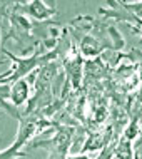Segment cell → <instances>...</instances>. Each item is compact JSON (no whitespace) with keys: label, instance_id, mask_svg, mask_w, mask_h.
I'll return each mask as SVG.
<instances>
[{"label":"cell","instance_id":"3","mask_svg":"<svg viewBox=\"0 0 142 159\" xmlns=\"http://www.w3.org/2000/svg\"><path fill=\"white\" fill-rule=\"evenodd\" d=\"M30 97V84L29 80L25 79H20V80H15V82L10 84V101L12 104H14L17 109H19L20 106H24L25 102L29 101Z\"/></svg>","mask_w":142,"mask_h":159},{"label":"cell","instance_id":"12","mask_svg":"<svg viewBox=\"0 0 142 159\" xmlns=\"http://www.w3.org/2000/svg\"><path fill=\"white\" fill-rule=\"evenodd\" d=\"M65 159H92L89 154H69Z\"/></svg>","mask_w":142,"mask_h":159},{"label":"cell","instance_id":"4","mask_svg":"<svg viewBox=\"0 0 142 159\" xmlns=\"http://www.w3.org/2000/svg\"><path fill=\"white\" fill-rule=\"evenodd\" d=\"M105 50V45H102L97 39H94L92 35H84L82 40L79 44V52L80 55L87 59H97L99 55Z\"/></svg>","mask_w":142,"mask_h":159},{"label":"cell","instance_id":"8","mask_svg":"<svg viewBox=\"0 0 142 159\" xmlns=\"http://www.w3.org/2000/svg\"><path fill=\"white\" fill-rule=\"evenodd\" d=\"M119 5L129 14H132L135 19L142 20V2H119Z\"/></svg>","mask_w":142,"mask_h":159},{"label":"cell","instance_id":"2","mask_svg":"<svg viewBox=\"0 0 142 159\" xmlns=\"http://www.w3.org/2000/svg\"><path fill=\"white\" fill-rule=\"evenodd\" d=\"M64 69H65L67 80L70 82L72 89L79 91L82 85V74H84V61L80 52H75L74 55L64 59Z\"/></svg>","mask_w":142,"mask_h":159},{"label":"cell","instance_id":"7","mask_svg":"<svg viewBox=\"0 0 142 159\" xmlns=\"http://www.w3.org/2000/svg\"><path fill=\"white\" fill-rule=\"evenodd\" d=\"M24 156H25V152L22 151V146H19L17 143H12V146L0 151V159H17V157H24Z\"/></svg>","mask_w":142,"mask_h":159},{"label":"cell","instance_id":"9","mask_svg":"<svg viewBox=\"0 0 142 159\" xmlns=\"http://www.w3.org/2000/svg\"><path fill=\"white\" fill-rule=\"evenodd\" d=\"M109 34L110 37L114 39V50H119L124 47V40H122V35L119 34V30L115 27H109Z\"/></svg>","mask_w":142,"mask_h":159},{"label":"cell","instance_id":"10","mask_svg":"<svg viewBox=\"0 0 142 159\" xmlns=\"http://www.w3.org/2000/svg\"><path fill=\"white\" fill-rule=\"evenodd\" d=\"M114 144H115V141H112L109 146H105V148L99 152V156L95 159H112L114 157Z\"/></svg>","mask_w":142,"mask_h":159},{"label":"cell","instance_id":"1","mask_svg":"<svg viewBox=\"0 0 142 159\" xmlns=\"http://www.w3.org/2000/svg\"><path fill=\"white\" fill-rule=\"evenodd\" d=\"M114 127L109 126L104 131H92L89 132L85 137V143L82 146V151L80 154H87V152H94V151H102L105 146H109L114 141Z\"/></svg>","mask_w":142,"mask_h":159},{"label":"cell","instance_id":"5","mask_svg":"<svg viewBox=\"0 0 142 159\" xmlns=\"http://www.w3.org/2000/svg\"><path fill=\"white\" fill-rule=\"evenodd\" d=\"M27 14L35 20H47L55 14V8L47 5L45 2H38V0H35V2L27 3Z\"/></svg>","mask_w":142,"mask_h":159},{"label":"cell","instance_id":"6","mask_svg":"<svg viewBox=\"0 0 142 159\" xmlns=\"http://www.w3.org/2000/svg\"><path fill=\"white\" fill-rule=\"evenodd\" d=\"M114 157L115 159H135L132 141H129L127 137L120 136L114 144Z\"/></svg>","mask_w":142,"mask_h":159},{"label":"cell","instance_id":"11","mask_svg":"<svg viewBox=\"0 0 142 159\" xmlns=\"http://www.w3.org/2000/svg\"><path fill=\"white\" fill-rule=\"evenodd\" d=\"M12 74V69L7 72H3V74H0V84H8V77Z\"/></svg>","mask_w":142,"mask_h":159}]
</instances>
